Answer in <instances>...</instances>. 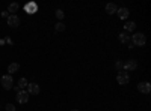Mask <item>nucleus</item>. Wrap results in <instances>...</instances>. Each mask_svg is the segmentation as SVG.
<instances>
[{"instance_id":"1","label":"nucleus","mask_w":151,"mask_h":111,"mask_svg":"<svg viewBox=\"0 0 151 111\" xmlns=\"http://www.w3.org/2000/svg\"><path fill=\"white\" fill-rule=\"evenodd\" d=\"M145 42H147V38H145V35H142V33H134L132 36V44L133 45L142 47V45H145Z\"/></svg>"},{"instance_id":"2","label":"nucleus","mask_w":151,"mask_h":111,"mask_svg":"<svg viewBox=\"0 0 151 111\" xmlns=\"http://www.w3.org/2000/svg\"><path fill=\"white\" fill-rule=\"evenodd\" d=\"M116 81H118V84H121V86L129 84V81H130L129 74H127V72H124V71H119V72H118V75H116Z\"/></svg>"},{"instance_id":"3","label":"nucleus","mask_w":151,"mask_h":111,"mask_svg":"<svg viewBox=\"0 0 151 111\" xmlns=\"http://www.w3.org/2000/svg\"><path fill=\"white\" fill-rule=\"evenodd\" d=\"M137 68V62L136 60H127L125 63H122V71L124 72H130V71H134Z\"/></svg>"},{"instance_id":"4","label":"nucleus","mask_w":151,"mask_h":111,"mask_svg":"<svg viewBox=\"0 0 151 111\" xmlns=\"http://www.w3.org/2000/svg\"><path fill=\"white\" fill-rule=\"evenodd\" d=\"M0 83H2L5 90H11L12 89V83H14V81H12V77L11 75H3L2 80H0Z\"/></svg>"},{"instance_id":"5","label":"nucleus","mask_w":151,"mask_h":111,"mask_svg":"<svg viewBox=\"0 0 151 111\" xmlns=\"http://www.w3.org/2000/svg\"><path fill=\"white\" fill-rule=\"evenodd\" d=\"M29 101V93L26 90H20L17 92V102L18 104H26Z\"/></svg>"},{"instance_id":"6","label":"nucleus","mask_w":151,"mask_h":111,"mask_svg":"<svg viewBox=\"0 0 151 111\" xmlns=\"http://www.w3.org/2000/svg\"><path fill=\"white\" fill-rule=\"evenodd\" d=\"M137 90H139L141 93H145V95H148V93L151 92V84H150L148 81H142V83H139V84H137Z\"/></svg>"},{"instance_id":"7","label":"nucleus","mask_w":151,"mask_h":111,"mask_svg":"<svg viewBox=\"0 0 151 111\" xmlns=\"http://www.w3.org/2000/svg\"><path fill=\"white\" fill-rule=\"evenodd\" d=\"M40 92H41V89H40V86H38L36 83L27 84V93H29V95H38Z\"/></svg>"},{"instance_id":"8","label":"nucleus","mask_w":151,"mask_h":111,"mask_svg":"<svg viewBox=\"0 0 151 111\" xmlns=\"http://www.w3.org/2000/svg\"><path fill=\"white\" fill-rule=\"evenodd\" d=\"M8 24H9V27L15 29V27H18V24H20V18L17 15H9L8 17Z\"/></svg>"},{"instance_id":"9","label":"nucleus","mask_w":151,"mask_h":111,"mask_svg":"<svg viewBox=\"0 0 151 111\" xmlns=\"http://www.w3.org/2000/svg\"><path fill=\"white\" fill-rule=\"evenodd\" d=\"M116 14H118V17H119L121 20H127L129 15H130V12H129L127 8H119V9L116 11Z\"/></svg>"},{"instance_id":"10","label":"nucleus","mask_w":151,"mask_h":111,"mask_svg":"<svg viewBox=\"0 0 151 111\" xmlns=\"http://www.w3.org/2000/svg\"><path fill=\"white\" fill-rule=\"evenodd\" d=\"M118 39H119L121 44H130V35L127 32H122V33L118 35Z\"/></svg>"},{"instance_id":"11","label":"nucleus","mask_w":151,"mask_h":111,"mask_svg":"<svg viewBox=\"0 0 151 111\" xmlns=\"http://www.w3.org/2000/svg\"><path fill=\"white\" fill-rule=\"evenodd\" d=\"M116 11H118V8H116V5H115V3H107V5H106V12H107L109 15L116 14Z\"/></svg>"},{"instance_id":"12","label":"nucleus","mask_w":151,"mask_h":111,"mask_svg":"<svg viewBox=\"0 0 151 111\" xmlns=\"http://www.w3.org/2000/svg\"><path fill=\"white\" fill-rule=\"evenodd\" d=\"M18 69H20V65H18V63H11V65L8 66V72H9V75H11V74L18 72Z\"/></svg>"},{"instance_id":"13","label":"nucleus","mask_w":151,"mask_h":111,"mask_svg":"<svg viewBox=\"0 0 151 111\" xmlns=\"http://www.w3.org/2000/svg\"><path fill=\"white\" fill-rule=\"evenodd\" d=\"M124 29H125V32H133V30L136 29V24H134L133 21L125 23V24H124Z\"/></svg>"},{"instance_id":"14","label":"nucleus","mask_w":151,"mask_h":111,"mask_svg":"<svg viewBox=\"0 0 151 111\" xmlns=\"http://www.w3.org/2000/svg\"><path fill=\"white\" fill-rule=\"evenodd\" d=\"M36 9H38V6H36L35 3H29V5L26 6L27 14H35V12H36Z\"/></svg>"},{"instance_id":"15","label":"nucleus","mask_w":151,"mask_h":111,"mask_svg":"<svg viewBox=\"0 0 151 111\" xmlns=\"http://www.w3.org/2000/svg\"><path fill=\"white\" fill-rule=\"evenodd\" d=\"M18 8H20L18 3H15V2L11 3V5H9V12H12V15H15V12L18 11Z\"/></svg>"},{"instance_id":"16","label":"nucleus","mask_w":151,"mask_h":111,"mask_svg":"<svg viewBox=\"0 0 151 111\" xmlns=\"http://www.w3.org/2000/svg\"><path fill=\"white\" fill-rule=\"evenodd\" d=\"M27 84H29V83H27L26 78H20V80H18V87H20V90H23L24 87H27Z\"/></svg>"},{"instance_id":"17","label":"nucleus","mask_w":151,"mask_h":111,"mask_svg":"<svg viewBox=\"0 0 151 111\" xmlns=\"http://www.w3.org/2000/svg\"><path fill=\"white\" fill-rule=\"evenodd\" d=\"M55 30H56V32H64V30H65V24L58 23L56 26H55Z\"/></svg>"},{"instance_id":"18","label":"nucleus","mask_w":151,"mask_h":111,"mask_svg":"<svg viewBox=\"0 0 151 111\" xmlns=\"http://www.w3.org/2000/svg\"><path fill=\"white\" fill-rule=\"evenodd\" d=\"M56 17H58L59 20H64V17H65V14H64V11H60V9H58V11H56Z\"/></svg>"},{"instance_id":"19","label":"nucleus","mask_w":151,"mask_h":111,"mask_svg":"<svg viewBox=\"0 0 151 111\" xmlns=\"http://www.w3.org/2000/svg\"><path fill=\"white\" fill-rule=\"evenodd\" d=\"M115 68H116V69H118V72H119V71L122 69V62H119V60H118L116 63H115Z\"/></svg>"},{"instance_id":"20","label":"nucleus","mask_w":151,"mask_h":111,"mask_svg":"<svg viewBox=\"0 0 151 111\" xmlns=\"http://www.w3.org/2000/svg\"><path fill=\"white\" fill-rule=\"evenodd\" d=\"M6 110H8V111H15V107L12 105V104H8V105H6Z\"/></svg>"},{"instance_id":"21","label":"nucleus","mask_w":151,"mask_h":111,"mask_svg":"<svg viewBox=\"0 0 151 111\" xmlns=\"http://www.w3.org/2000/svg\"><path fill=\"white\" fill-rule=\"evenodd\" d=\"M5 42H8V44H9V45H12V44H14V42H12V41H11V39H9V38H6V39H5Z\"/></svg>"},{"instance_id":"22","label":"nucleus","mask_w":151,"mask_h":111,"mask_svg":"<svg viewBox=\"0 0 151 111\" xmlns=\"http://www.w3.org/2000/svg\"><path fill=\"white\" fill-rule=\"evenodd\" d=\"M71 111H79V110H71Z\"/></svg>"}]
</instances>
